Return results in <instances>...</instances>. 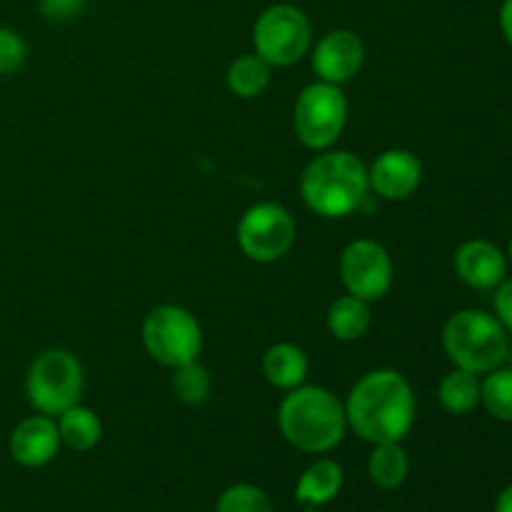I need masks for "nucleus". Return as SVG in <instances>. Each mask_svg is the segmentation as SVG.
Instances as JSON below:
<instances>
[{
    "label": "nucleus",
    "instance_id": "4",
    "mask_svg": "<svg viewBox=\"0 0 512 512\" xmlns=\"http://www.w3.org/2000/svg\"><path fill=\"white\" fill-rule=\"evenodd\" d=\"M443 350L453 368L485 375L510 360V333L495 313L465 308L443 325Z\"/></svg>",
    "mask_w": 512,
    "mask_h": 512
},
{
    "label": "nucleus",
    "instance_id": "16",
    "mask_svg": "<svg viewBox=\"0 0 512 512\" xmlns=\"http://www.w3.org/2000/svg\"><path fill=\"white\" fill-rule=\"evenodd\" d=\"M263 378L278 390H295L308 380L310 363L308 355L295 343H275L263 355Z\"/></svg>",
    "mask_w": 512,
    "mask_h": 512
},
{
    "label": "nucleus",
    "instance_id": "21",
    "mask_svg": "<svg viewBox=\"0 0 512 512\" xmlns=\"http://www.w3.org/2000/svg\"><path fill=\"white\" fill-rule=\"evenodd\" d=\"M438 400L450 415H470L480 405V375L453 368L440 378Z\"/></svg>",
    "mask_w": 512,
    "mask_h": 512
},
{
    "label": "nucleus",
    "instance_id": "11",
    "mask_svg": "<svg viewBox=\"0 0 512 512\" xmlns=\"http://www.w3.org/2000/svg\"><path fill=\"white\" fill-rule=\"evenodd\" d=\"M370 195L385 203H403L423 185V163L413 150L390 148L368 165Z\"/></svg>",
    "mask_w": 512,
    "mask_h": 512
},
{
    "label": "nucleus",
    "instance_id": "28",
    "mask_svg": "<svg viewBox=\"0 0 512 512\" xmlns=\"http://www.w3.org/2000/svg\"><path fill=\"white\" fill-rule=\"evenodd\" d=\"M498 23H500V33H503V38L508 40V45L512 48V0H503L498 13Z\"/></svg>",
    "mask_w": 512,
    "mask_h": 512
},
{
    "label": "nucleus",
    "instance_id": "23",
    "mask_svg": "<svg viewBox=\"0 0 512 512\" xmlns=\"http://www.w3.org/2000/svg\"><path fill=\"white\" fill-rule=\"evenodd\" d=\"M175 398L185 405H203L213 393V378L210 370L200 360L185 363L180 368H173V380H170Z\"/></svg>",
    "mask_w": 512,
    "mask_h": 512
},
{
    "label": "nucleus",
    "instance_id": "17",
    "mask_svg": "<svg viewBox=\"0 0 512 512\" xmlns=\"http://www.w3.org/2000/svg\"><path fill=\"white\" fill-rule=\"evenodd\" d=\"M325 325L328 333L340 343H355V340L365 338L373 325V313H370L368 300H360L355 295L345 293L330 303L328 313H325Z\"/></svg>",
    "mask_w": 512,
    "mask_h": 512
},
{
    "label": "nucleus",
    "instance_id": "10",
    "mask_svg": "<svg viewBox=\"0 0 512 512\" xmlns=\"http://www.w3.org/2000/svg\"><path fill=\"white\" fill-rule=\"evenodd\" d=\"M338 273L345 293L375 303L393 288L395 265L385 245H380L378 240L358 238L350 240L340 253Z\"/></svg>",
    "mask_w": 512,
    "mask_h": 512
},
{
    "label": "nucleus",
    "instance_id": "30",
    "mask_svg": "<svg viewBox=\"0 0 512 512\" xmlns=\"http://www.w3.org/2000/svg\"><path fill=\"white\" fill-rule=\"evenodd\" d=\"M505 255H508V263L512 265V235H510V243H508V250H505Z\"/></svg>",
    "mask_w": 512,
    "mask_h": 512
},
{
    "label": "nucleus",
    "instance_id": "31",
    "mask_svg": "<svg viewBox=\"0 0 512 512\" xmlns=\"http://www.w3.org/2000/svg\"><path fill=\"white\" fill-rule=\"evenodd\" d=\"M300 512H320V508H310V505H303V510Z\"/></svg>",
    "mask_w": 512,
    "mask_h": 512
},
{
    "label": "nucleus",
    "instance_id": "25",
    "mask_svg": "<svg viewBox=\"0 0 512 512\" xmlns=\"http://www.w3.org/2000/svg\"><path fill=\"white\" fill-rule=\"evenodd\" d=\"M28 60V43L18 30L0 25V75H15Z\"/></svg>",
    "mask_w": 512,
    "mask_h": 512
},
{
    "label": "nucleus",
    "instance_id": "29",
    "mask_svg": "<svg viewBox=\"0 0 512 512\" xmlns=\"http://www.w3.org/2000/svg\"><path fill=\"white\" fill-rule=\"evenodd\" d=\"M495 512H512V485L500 490L498 500H495Z\"/></svg>",
    "mask_w": 512,
    "mask_h": 512
},
{
    "label": "nucleus",
    "instance_id": "2",
    "mask_svg": "<svg viewBox=\"0 0 512 512\" xmlns=\"http://www.w3.org/2000/svg\"><path fill=\"white\" fill-rule=\"evenodd\" d=\"M278 428L285 443L305 455H328L348 433L345 405L323 385H300L280 400Z\"/></svg>",
    "mask_w": 512,
    "mask_h": 512
},
{
    "label": "nucleus",
    "instance_id": "15",
    "mask_svg": "<svg viewBox=\"0 0 512 512\" xmlns=\"http://www.w3.org/2000/svg\"><path fill=\"white\" fill-rule=\"evenodd\" d=\"M345 485V473L340 463L330 458H315L308 468L300 473L295 485V500L310 508H323L333 503Z\"/></svg>",
    "mask_w": 512,
    "mask_h": 512
},
{
    "label": "nucleus",
    "instance_id": "27",
    "mask_svg": "<svg viewBox=\"0 0 512 512\" xmlns=\"http://www.w3.org/2000/svg\"><path fill=\"white\" fill-rule=\"evenodd\" d=\"M493 313L505 330L512 335V278H505L498 288L493 290Z\"/></svg>",
    "mask_w": 512,
    "mask_h": 512
},
{
    "label": "nucleus",
    "instance_id": "6",
    "mask_svg": "<svg viewBox=\"0 0 512 512\" xmlns=\"http://www.w3.org/2000/svg\"><path fill=\"white\" fill-rule=\"evenodd\" d=\"M143 348L163 368H180L203 353V328L183 305L165 303L150 310L140 328Z\"/></svg>",
    "mask_w": 512,
    "mask_h": 512
},
{
    "label": "nucleus",
    "instance_id": "22",
    "mask_svg": "<svg viewBox=\"0 0 512 512\" xmlns=\"http://www.w3.org/2000/svg\"><path fill=\"white\" fill-rule=\"evenodd\" d=\"M480 405L498 423H512V365L485 373L480 380Z\"/></svg>",
    "mask_w": 512,
    "mask_h": 512
},
{
    "label": "nucleus",
    "instance_id": "14",
    "mask_svg": "<svg viewBox=\"0 0 512 512\" xmlns=\"http://www.w3.org/2000/svg\"><path fill=\"white\" fill-rule=\"evenodd\" d=\"M455 275L473 290H495L508 278V255L485 238H470L453 255Z\"/></svg>",
    "mask_w": 512,
    "mask_h": 512
},
{
    "label": "nucleus",
    "instance_id": "7",
    "mask_svg": "<svg viewBox=\"0 0 512 512\" xmlns=\"http://www.w3.org/2000/svg\"><path fill=\"white\" fill-rule=\"evenodd\" d=\"M253 48L270 68H290L313 48V23L298 5H268L255 18Z\"/></svg>",
    "mask_w": 512,
    "mask_h": 512
},
{
    "label": "nucleus",
    "instance_id": "26",
    "mask_svg": "<svg viewBox=\"0 0 512 512\" xmlns=\"http://www.w3.org/2000/svg\"><path fill=\"white\" fill-rule=\"evenodd\" d=\"M88 0H38V10L50 23H68L83 13Z\"/></svg>",
    "mask_w": 512,
    "mask_h": 512
},
{
    "label": "nucleus",
    "instance_id": "19",
    "mask_svg": "<svg viewBox=\"0 0 512 512\" xmlns=\"http://www.w3.org/2000/svg\"><path fill=\"white\" fill-rule=\"evenodd\" d=\"M410 475V458L403 443H378L368 455V478L380 490H398Z\"/></svg>",
    "mask_w": 512,
    "mask_h": 512
},
{
    "label": "nucleus",
    "instance_id": "1",
    "mask_svg": "<svg viewBox=\"0 0 512 512\" xmlns=\"http://www.w3.org/2000/svg\"><path fill=\"white\" fill-rule=\"evenodd\" d=\"M343 405L348 430L370 445L403 443L418 413L413 385L403 373L390 368L360 375Z\"/></svg>",
    "mask_w": 512,
    "mask_h": 512
},
{
    "label": "nucleus",
    "instance_id": "18",
    "mask_svg": "<svg viewBox=\"0 0 512 512\" xmlns=\"http://www.w3.org/2000/svg\"><path fill=\"white\" fill-rule=\"evenodd\" d=\"M55 423H58L60 443L73 453H90L103 440V423L98 413L80 403L60 413Z\"/></svg>",
    "mask_w": 512,
    "mask_h": 512
},
{
    "label": "nucleus",
    "instance_id": "8",
    "mask_svg": "<svg viewBox=\"0 0 512 512\" xmlns=\"http://www.w3.org/2000/svg\"><path fill=\"white\" fill-rule=\"evenodd\" d=\"M345 125H348V98L343 85L315 80L300 90L293 108V128L295 138L305 148L313 153L330 150L340 140Z\"/></svg>",
    "mask_w": 512,
    "mask_h": 512
},
{
    "label": "nucleus",
    "instance_id": "9",
    "mask_svg": "<svg viewBox=\"0 0 512 512\" xmlns=\"http://www.w3.org/2000/svg\"><path fill=\"white\" fill-rule=\"evenodd\" d=\"M295 218L280 203H255L240 215L235 240L240 253L260 265L278 263L295 245Z\"/></svg>",
    "mask_w": 512,
    "mask_h": 512
},
{
    "label": "nucleus",
    "instance_id": "24",
    "mask_svg": "<svg viewBox=\"0 0 512 512\" xmlns=\"http://www.w3.org/2000/svg\"><path fill=\"white\" fill-rule=\"evenodd\" d=\"M215 512H275L273 500L253 483H235L220 493Z\"/></svg>",
    "mask_w": 512,
    "mask_h": 512
},
{
    "label": "nucleus",
    "instance_id": "3",
    "mask_svg": "<svg viewBox=\"0 0 512 512\" xmlns=\"http://www.w3.org/2000/svg\"><path fill=\"white\" fill-rule=\"evenodd\" d=\"M300 198L325 220L360 213L370 198L368 165L350 150H323L300 173Z\"/></svg>",
    "mask_w": 512,
    "mask_h": 512
},
{
    "label": "nucleus",
    "instance_id": "20",
    "mask_svg": "<svg viewBox=\"0 0 512 512\" xmlns=\"http://www.w3.org/2000/svg\"><path fill=\"white\" fill-rule=\"evenodd\" d=\"M270 80H273V68L258 53L238 55L228 65V73H225L228 90L240 100H253L263 95L268 90Z\"/></svg>",
    "mask_w": 512,
    "mask_h": 512
},
{
    "label": "nucleus",
    "instance_id": "13",
    "mask_svg": "<svg viewBox=\"0 0 512 512\" xmlns=\"http://www.w3.org/2000/svg\"><path fill=\"white\" fill-rule=\"evenodd\" d=\"M60 448H63V443H60L58 423H55V418L43 413L28 415V418L20 420L8 438L10 458L20 468L28 470H38L53 463Z\"/></svg>",
    "mask_w": 512,
    "mask_h": 512
},
{
    "label": "nucleus",
    "instance_id": "12",
    "mask_svg": "<svg viewBox=\"0 0 512 512\" xmlns=\"http://www.w3.org/2000/svg\"><path fill=\"white\" fill-rule=\"evenodd\" d=\"M310 63L318 80L345 85L360 73L365 63L363 38L348 28L330 30L310 48Z\"/></svg>",
    "mask_w": 512,
    "mask_h": 512
},
{
    "label": "nucleus",
    "instance_id": "5",
    "mask_svg": "<svg viewBox=\"0 0 512 512\" xmlns=\"http://www.w3.org/2000/svg\"><path fill=\"white\" fill-rule=\"evenodd\" d=\"M85 388V370L78 355L65 348H50L35 355L25 373V398L35 413L58 418L80 403Z\"/></svg>",
    "mask_w": 512,
    "mask_h": 512
}]
</instances>
